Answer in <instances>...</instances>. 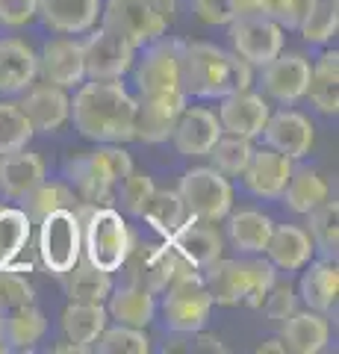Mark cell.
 <instances>
[{
	"label": "cell",
	"mask_w": 339,
	"mask_h": 354,
	"mask_svg": "<svg viewBox=\"0 0 339 354\" xmlns=\"http://www.w3.org/2000/svg\"><path fill=\"white\" fill-rule=\"evenodd\" d=\"M74 127L92 142H130L136 139V97L115 80L80 83L71 101Z\"/></svg>",
	"instance_id": "1"
},
{
	"label": "cell",
	"mask_w": 339,
	"mask_h": 354,
	"mask_svg": "<svg viewBox=\"0 0 339 354\" xmlns=\"http://www.w3.org/2000/svg\"><path fill=\"white\" fill-rule=\"evenodd\" d=\"M251 86V65L210 41L183 44V92L195 97H224Z\"/></svg>",
	"instance_id": "2"
},
{
	"label": "cell",
	"mask_w": 339,
	"mask_h": 354,
	"mask_svg": "<svg viewBox=\"0 0 339 354\" xmlns=\"http://www.w3.org/2000/svg\"><path fill=\"white\" fill-rule=\"evenodd\" d=\"M71 209L80 218L83 260L109 274L122 269V263L127 260V254L136 242L122 213L109 204H89V201H77Z\"/></svg>",
	"instance_id": "3"
},
{
	"label": "cell",
	"mask_w": 339,
	"mask_h": 354,
	"mask_svg": "<svg viewBox=\"0 0 339 354\" xmlns=\"http://www.w3.org/2000/svg\"><path fill=\"white\" fill-rule=\"evenodd\" d=\"M201 278L213 295V304H248L260 307L271 283L278 281V269L269 260H222L201 269Z\"/></svg>",
	"instance_id": "4"
},
{
	"label": "cell",
	"mask_w": 339,
	"mask_h": 354,
	"mask_svg": "<svg viewBox=\"0 0 339 354\" xmlns=\"http://www.w3.org/2000/svg\"><path fill=\"white\" fill-rule=\"evenodd\" d=\"M130 171H133L130 153L113 142H104V148H95L68 162V177L77 186V198L89 204H113V189Z\"/></svg>",
	"instance_id": "5"
},
{
	"label": "cell",
	"mask_w": 339,
	"mask_h": 354,
	"mask_svg": "<svg viewBox=\"0 0 339 354\" xmlns=\"http://www.w3.org/2000/svg\"><path fill=\"white\" fill-rule=\"evenodd\" d=\"M104 30L122 36L133 48H145L154 39L166 36L174 18L171 0H106L104 6Z\"/></svg>",
	"instance_id": "6"
},
{
	"label": "cell",
	"mask_w": 339,
	"mask_h": 354,
	"mask_svg": "<svg viewBox=\"0 0 339 354\" xmlns=\"http://www.w3.org/2000/svg\"><path fill=\"white\" fill-rule=\"evenodd\" d=\"M162 298V319L171 334H195L204 330V325L210 322V310H213V295L206 290V283L201 278L198 269L183 272L180 278H174Z\"/></svg>",
	"instance_id": "7"
},
{
	"label": "cell",
	"mask_w": 339,
	"mask_h": 354,
	"mask_svg": "<svg viewBox=\"0 0 339 354\" xmlns=\"http://www.w3.org/2000/svg\"><path fill=\"white\" fill-rule=\"evenodd\" d=\"M83 257V234L80 218L74 209H57L39 221V260L41 266L62 278Z\"/></svg>",
	"instance_id": "8"
},
{
	"label": "cell",
	"mask_w": 339,
	"mask_h": 354,
	"mask_svg": "<svg viewBox=\"0 0 339 354\" xmlns=\"http://www.w3.org/2000/svg\"><path fill=\"white\" fill-rule=\"evenodd\" d=\"M180 201L186 207V216L198 218V221H222L227 213H231L233 204V189L227 183V177L222 171L210 169H192L183 174L180 180Z\"/></svg>",
	"instance_id": "9"
},
{
	"label": "cell",
	"mask_w": 339,
	"mask_h": 354,
	"mask_svg": "<svg viewBox=\"0 0 339 354\" xmlns=\"http://www.w3.org/2000/svg\"><path fill=\"white\" fill-rule=\"evenodd\" d=\"M122 269H127V283L159 295L174 278H180L183 272H192V266L171 245H136L133 242Z\"/></svg>",
	"instance_id": "10"
},
{
	"label": "cell",
	"mask_w": 339,
	"mask_h": 354,
	"mask_svg": "<svg viewBox=\"0 0 339 354\" xmlns=\"http://www.w3.org/2000/svg\"><path fill=\"white\" fill-rule=\"evenodd\" d=\"M133 83L139 92H183V41L159 36L145 44Z\"/></svg>",
	"instance_id": "11"
},
{
	"label": "cell",
	"mask_w": 339,
	"mask_h": 354,
	"mask_svg": "<svg viewBox=\"0 0 339 354\" xmlns=\"http://www.w3.org/2000/svg\"><path fill=\"white\" fill-rule=\"evenodd\" d=\"M231 41L239 59L262 68L283 50V27L269 15H242L231 21Z\"/></svg>",
	"instance_id": "12"
},
{
	"label": "cell",
	"mask_w": 339,
	"mask_h": 354,
	"mask_svg": "<svg viewBox=\"0 0 339 354\" xmlns=\"http://www.w3.org/2000/svg\"><path fill=\"white\" fill-rule=\"evenodd\" d=\"M186 92H139L136 97V139L157 145L171 139V130L186 109Z\"/></svg>",
	"instance_id": "13"
},
{
	"label": "cell",
	"mask_w": 339,
	"mask_h": 354,
	"mask_svg": "<svg viewBox=\"0 0 339 354\" xmlns=\"http://www.w3.org/2000/svg\"><path fill=\"white\" fill-rule=\"evenodd\" d=\"M136 48L109 30H97L83 41V68L89 80H118L133 68Z\"/></svg>",
	"instance_id": "14"
},
{
	"label": "cell",
	"mask_w": 339,
	"mask_h": 354,
	"mask_svg": "<svg viewBox=\"0 0 339 354\" xmlns=\"http://www.w3.org/2000/svg\"><path fill=\"white\" fill-rule=\"evenodd\" d=\"M310 83V62L301 53H278L271 62L262 65V88L278 104H295L301 101Z\"/></svg>",
	"instance_id": "15"
},
{
	"label": "cell",
	"mask_w": 339,
	"mask_h": 354,
	"mask_svg": "<svg viewBox=\"0 0 339 354\" xmlns=\"http://www.w3.org/2000/svg\"><path fill=\"white\" fill-rule=\"evenodd\" d=\"M168 245L180 254V257L192 266V269H206L210 263H215L224 251L222 234L213 227V221H198L192 216H186L183 225L168 236Z\"/></svg>",
	"instance_id": "16"
},
{
	"label": "cell",
	"mask_w": 339,
	"mask_h": 354,
	"mask_svg": "<svg viewBox=\"0 0 339 354\" xmlns=\"http://www.w3.org/2000/svg\"><path fill=\"white\" fill-rule=\"evenodd\" d=\"M269 115H271V109L266 104V97L248 92V88L224 95L222 106H218V124H222V130L233 133V136H245V139L260 136Z\"/></svg>",
	"instance_id": "17"
},
{
	"label": "cell",
	"mask_w": 339,
	"mask_h": 354,
	"mask_svg": "<svg viewBox=\"0 0 339 354\" xmlns=\"http://www.w3.org/2000/svg\"><path fill=\"white\" fill-rule=\"evenodd\" d=\"M224 130L218 124L215 113H210L204 106H186L171 130V139H174L177 153H183V157H206Z\"/></svg>",
	"instance_id": "18"
},
{
	"label": "cell",
	"mask_w": 339,
	"mask_h": 354,
	"mask_svg": "<svg viewBox=\"0 0 339 354\" xmlns=\"http://www.w3.org/2000/svg\"><path fill=\"white\" fill-rule=\"evenodd\" d=\"M39 74L45 83L59 88H74L86 80L83 68V41L74 39H53L39 53Z\"/></svg>",
	"instance_id": "19"
},
{
	"label": "cell",
	"mask_w": 339,
	"mask_h": 354,
	"mask_svg": "<svg viewBox=\"0 0 339 354\" xmlns=\"http://www.w3.org/2000/svg\"><path fill=\"white\" fill-rule=\"evenodd\" d=\"M266 145L271 151L283 153L289 160H301L307 157L313 148V124L307 115L295 113V109H280V113L269 115L266 127H262Z\"/></svg>",
	"instance_id": "20"
},
{
	"label": "cell",
	"mask_w": 339,
	"mask_h": 354,
	"mask_svg": "<svg viewBox=\"0 0 339 354\" xmlns=\"http://www.w3.org/2000/svg\"><path fill=\"white\" fill-rule=\"evenodd\" d=\"M292 174V160L283 157V153L271 151V148H262L254 151L251 160L245 165V171L239 174L245 183V189L257 198H280L283 195V186H287Z\"/></svg>",
	"instance_id": "21"
},
{
	"label": "cell",
	"mask_w": 339,
	"mask_h": 354,
	"mask_svg": "<svg viewBox=\"0 0 339 354\" xmlns=\"http://www.w3.org/2000/svg\"><path fill=\"white\" fill-rule=\"evenodd\" d=\"M30 118L32 133H57L71 115V97L65 95L59 86H36L24 97V104H18Z\"/></svg>",
	"instance_id": "22"
},
{
	"label": "cell",
	"mask_w": 339,
	"mask_h": 354,
	"mask_svg": "<svg viewBox=\"0 0 339 354\" xmlns=\"http://www.w3.org/2000/svg\"><path fill=\"white\" fill-rule=\"evenodd\" d=\"M41 180H45V162L39 153H30L27 148L3 153V160H0V192L9 201L27 198Z\"/></svg>",
	"instance_id": "23"
},
{
	"label": "cell",
	"mask_w": 339,
	"mask_h": 354,
	"mask_svg": "<svg viewBox=\"0 0 339 354\" xmlns=\"http://www.w3.org/2000/svg\"><path fill=\"white\" fill-rule=\"evenodd\" d=\"M39 77V57L32 48L21 39H3L0 41V92L15 95Z\"/></svg>",
	"instance_id": "24"
},
{
	"label": "cell",
	"mask_w": 339,
	"mask_h": 354,
	"mask_svg": "<svg viewBox=\"0 0 339 354\" xmlns=\"http://www.w3.org/2000/svg\"><path fill=\"white\" fill-rule=\"evenodd\" d=\"M266 254L269 263L280 272H298L313 260V239L307 230L295 227V225H280L271 230V236L266 242Z\"/></svg>",
	"instance_id": "25"
},
{
	"label": "cell",
	"mask_w": 339,
	"mask_h": 354,
	"mask_svg": "<svg viewBox=\"0 0 339 354\" xmlns=\"http://www.w3.org/2000/svg\"><path fill=\"white\" fill-rule=\"evenodd\" d=\"M39 15L50 30L77 36L95 27L101 15V0H39Z\"/></svg>",
	"instance_id": "26"
},
{
	"label": "cell",
	"mask_w": 339,
	"mask_h": 354,
	"mask_svg": "<svg viewBox=\"0 0 339 354\" xmlns=\"http://www.w3.org/2000/svg\"><path fill=\"white\" fill-rule=\"evenodd\" d=\"M283 346L287 351H295V354H316L327 348L331 342V325L322 313L316 310H304V313H295L289 319H283Z\"/></svg>",
	"instance_id": "27"
},
{
	"label": "cell",
	"mask_w": 339,
	"mask_h": 354,
	"mask_svg": "<svg viewBox=\"0 0 339 354\" xmlns=\"http://www.w3.org/2000/svg\"><path fill=\"white\" fill-rule=\"evenodd\" d=\"M339 292V266L336 257H322L307 263V272L301 278V298L316 313H331L336 307Z\"/></svg>",
	"instance_id": "28"
},
{
	"label": "cell",
	"mask_w": 339,
	"mask_h": 354,
	"mask_svg": "<svg viewBox=\"0 0 339 354\" xmlns=\"http://www.w3.org/2000/svg\"><path fill=\"white\" fill-rule=\"evenodd\" d=\"M45 330H48L45 313L32 304L9 307V310H3V316H0V334H3L9 348H32L45 337Z\"/></svg>",
	"instance_id": "29"
},
{
	"label": "cell",
	"mask_w": 339,
	"mask_h": 354,
	"mask_svg": "<svg viewBox=\"0 0 339 354\" xmlns=\"http://www.w3.org/2000/svg\"><path fill=\"white\" fill-rule=\"evenodd\" d=\"M109 307L106 313L115 319L118 325H130V328H145L151 325V319L157 313V298L154 292L142 290V286L127 283L122 290L109 292Z\"/></svg>",
	"instance_id": "30"
},
{
	"label": "cell",
	"mask_w": 339,
	"mask_h": 354,
	"mask_svg": "<svg viewBox=\"0 0 339 354\" xmlns=\"http://www.w3.org/2000/svg\"><path fill=\"white\" fill-rule=\"evenodd\" d=\"M304 97H310L313 106L325 115L339 113V53L327 50L319 57V62L310 68V83Z\"/></svg>",
	"instance_id": "31"
},
{
	"label": "cell",
	"mask_w": 339,
	"mask_h": 354,
	"mask_svg": "<svg viewBox=\"0 0 339 354\" xmlns=\"http://www.w3.org/2000/svg\"><path fill=\"white\" fill-rule=\"evenodd\" d=\"M227 236H231L233 248H239L242 254H262L266 251V242L275 230V221L269 216L257 213V209H239V213H227Z\"/></svg>",
	"instance_id": "32"
},
{
	"label": "cell",
	"mask_w": 339,
	"mask_h": 354,
	"mask_svg": "<svg viewBox=\"0 0 339 354\" xmlns=\"http://www.w3.org/2000/svg\"><path fill=\"white\" fill-rule=\"evenodd\" d=\"M283 201L292 213L307 216L310 209L319 207L325 198H331V186L325 183V177L313 169H292L287 186H283Z\"/></svg>",
	"instance_id": "33"
},
{
	"label": "cell",
	"mask_w": 339,
	"mask_h": 354,
	"mask_svg": "<svg viewBox=\"0 0 339 354\" xmlns=\"http://www.w3.org/2000/svg\"><path fill=\"white\" fill-rule=\"evenodd\" d=\"M106 307L97 301H71L62 313V330L71 342H80V346H92V342L101 337V330L106 328Z\"/></svg>",
	"instance_id": "34"
},
{
	"label": "cell",
	"mask_w": 339,
	"mask_h": 354,
	"mask_svg": "<svg viewBox=\"0 0 339 354\" xmlns=\"http://www.w3.org/2000/svg\"><path fill=\"white\" fill-rule=\"evenodd\" d=\"M62 278H65V292H68L71 301H97V304H104L106 295L113 292V278H109V272L95 269V266L86 263L83 257L74 263V269L65 272Z\"/></svg>",
	"instance_id": "35"
},
{
	"label": "cell",
	"mask_w": 339,
	"mask_h": 354,
	"mask_svg": "<svg viewBox=\"0 0 339 354\" xmlns=\"http://www.w3.org/2000/svg\"><path fill=\"white\" fill-rule=\"evenodd\" d=\"M77 201H80V198H77V192H74L71 186L41 180L27 198H21V204H24L21 209H24V213L30 216L32 225H39V221L45 218V216L57 213V209H71Z\"/></svg>",
	"instance_id": "36"
},
{
	"label": "cell",
	"mask_w": 339,
	"mask_h": 354,
	"mask_svg": "<svg viewBox=\"0 0 339 354\" xmlns=\"http://www.w3.org/2000/svg\"><path fill=\"white\" fill-rule=\"evenodd\" d=\"M30 227L32 221L24 209L0 204V266L15 263V257L24 254L30 242Z\"/></svg>",
	"instance_id": "37"
},
{
	"label": "cell",
	"mask_w": 339,
	"mask_h": 354,
	"mask_svg": "<svg viewBox=\"0 0 339 354\" xmlns=\"http://www.w3.org/2000/svg\"><path fill=\"white\" fill-rule=\"evenodd\" d=\"M142 218H145L148 225L157 230V234H162V236L168 239L174 230H177L183 221H186V207H183L177 192H171V189H154V195L148 198L145 209H142Z\"/></svg>",
	"instance_id": "38"
},
{
	"label": "cell",
	"mask_w": 339,
	"mask_h": 354,
	"mask_svg": "<svg viewBox=\"0 0 339 354\" xmlns=\"http://www.w3.org/2000/svg\"><path fill=\"white\" fill-rule=\"evenodd\" d=\"M310 239L313 248L322 254V257H336V245H339V204L325 198V201L310 209Z\"/></svg>",
	"instance_id": "39"
},
{
	"label": "cell",
	"mask_w": 339,
	"mask_h": 354,
	"mask_svg": "<svg viewBox=\"0 0 339 354\" xmlns=\"http://www.w3.org/2000/svg\"><path fill=\"white\" fill-rule=\"evenodd\" d=\"M251 153H254V145H251V139L233 136V133H222L206 157L213 160V169H215V171H222L224 177H239V174L245 171Z\"/></svg>",
	"instance_id": "40"
},
{
	"label": "cell",
	"mask_w": 339,
	"mask_h": 354,
	"mask_svg": "<svg viewBox=\"0 0 339 354\" xmlns=\"http://www.w3.org/2000/svg\"><path fill=\"white\" fill-rule=\"evenodd\" d=\"M301 36L310 44H327L339 30V0H313L310 12L301 21Z\"/></svg>",
	"instance_id": "41"
},
{
	"label": "cell",
	"mask_w": 339,
	"mask_h": 354,
	"mask_svg": "<svg viewBox=\"0 0 339 354\" xmlns=\"http://www.w3.org/2000/svg\"><path fill=\"white\" fill-rule=\"evenodd\" d=\"M92 351H104V354H148L151 351V339L145 337L142 328H130V325H113L104 328L101 337L92 342Z\"/></svg>",
	"instance_id": "42"
},
{
	"label": "cell",
	"mask_w": 339,
	"mask_h": 354,
	"mask_svg": "<svg viewBox=\"0 0 339 354\" xmlns=\"http://www.w3.org/2000/svg\"><path fill=\"white\" fill-rule=\"evenodd\" d=\"M32 133L30 118L18 104H0V153H12L30 145Z\"/></svg>",
	"instance_id": "43"
},
{
	"label": "cell",
	"mask_w": 339,
	"mask_h": 354,
	"mask_svg": "<svg viewBox=\"0 0 339 354\" xmlns=\"http://www.w3.org/2000/svg\"><path fill=\"white\" fill-rule=\"evenodd\" d=\"M118 201H122V207L127 209L130 216H139L142 218V209H145L148 204V198L154 195V180L145 174V171H130L124 180H118Z\"/></svg>",
	"instance_id": "44"
},
{
	"label": "cell",
	"mask_w": 339,
	"mask_h": 354,
	"mask_svg": "<svg viewBox=\"0 0 339 354\" xmlns=\"http://www.w3.org/2000/svg\"><path fill=\"white\" fill-rule=\"evenodd\" d=\"M32 304V283L21 272L0 266V310Z\"/></svg>",
	"instance_id": "45"
},
{
	"label": "cell",
	"mask_w": 339,
	"mask_h": 354,
	"mask_svg": "<svg viewBox=\"0 0 339 354\" xmlns=\"http://www.w3.org/2000/svg\"><path fill=\"white\" fill-rule=\"evenodd\" d=\"M262 310H266V316L271 322H283V319H289L295 313V307H298V298H295V290L289 283H271V290L266 292L262 298Z\"/></svg>",
	"instance_id": "46"
},
{
	"label": "cell",
	"mask_w": 339,
	"mask_h": 354,
	"mask_svg": "<svg viewBox=\"0 0 339 354\" xmlns=\"http://www.w3.org/2000/svg\"><path fill=\"white\" fill-rule=\"evenodd\" d=\"M266 3L271 21H278L283 30H298L304 15L310 12L313 0H266Z\"/></svg>",
	"instance_id": "47"
},
{
	"label": "cell",
	"mask_w": 339,
	"mask_h": 354,
	"mask_svg": "<svg viewBox=\"0 0 339 354\" xmlns=\"http://www.w3.org/2000/svg\"><path fill=\"white\" fill-rule=\"evenodd\" d=\"M39 15V0H0V24L24 27Z\"/></svg>",
	"instance_id": "48"
},
{
	"label": "cell",
	"mask_w": 339,
	"mask_h": 354,
	"mask_svg": "<svg viewBox=\"0 0 339 354\" xmlns=\"http://www.w3.org/2000/svg\"><path fill=\"white\" fill-rule=\"evenodd\" d=\"M195 15H198L204 24H231L236 18L233 12V0H192Z\"/></svg>",
	"instance_id": "49"
},
{
	"label": "cell",
	"mask_w": 339,
	"mask_h": 354,
	"mask_svg": "<svg viewBox=\"0 0 339 354\" xmlns=\"http://www.w3.org/2000/svg\"><path fill=\"white\" fill-rule=\"evenodd\" d=\"M233 12H236V18H242V15H269V3L266 0H233Z\"/></svg>",
	"instance_id": "50"
},
{
	"label": "cell",
	"mask_w": 339,
	"mask_h": 354,
	"mask_svg": "<svg viewBox=\"0 0 339 354\" xmlns=\"http://www.w3.org/2000/svg\"><path fill=\"white\" fill-rule=\"evenodd\" d=\"M192 351H218V354H222L224 346H222V339H218V337L204 334V330H195V334H192Z\"/></svg>",
	"instance_id": "51"
},
{
	"label": "cell",
	"mask_w": 339,
	"mask_h": 354,
	"mask_svg": "<svg viewBox=\"0 0 339 354\" xmlns=\"http://www.w3.org/2000/svg\"><path fill=\"white\" fill-rule=\"evenodd\" d=\"M53 351L57 354H86V351H92V346H80V342H59V346H53Z\"/></svg>",
	"instance_id": "52"
},
{
	"label": "cell",
	"mask_w": 339,
	"mask_h": 354,
	"mask_svg": "<svg viewBox=\"0 0 339 354\" xmlns=\"http://www.w3.org/2000/svg\"><path fill=\"white\" fill-rule=\"evenodd\" d=\"M257 351H260V354H266V351H280V354H283V351H287V346H283V339H266Z\"/></svg>",
	"instance_id": "53"
},
{
	"label": "cell",
	"mask_w": 339,
	"mask_h": 354,
	"mask_svg": "<svg viewBox=\"0 0 339 354\" xmlns=\"http://www.w3.org/2000/svg\"><path fill=\"white\" fill-rule=\"evenodd\" d=\"M3 351H9V346H6V339H3V334H0V354Z\"/></svg>",
	"instance_id": "54"
}]
</instances>
